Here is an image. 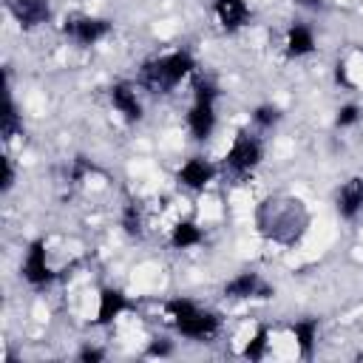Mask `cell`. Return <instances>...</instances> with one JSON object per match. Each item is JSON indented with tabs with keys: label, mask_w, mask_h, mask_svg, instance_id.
<instances>
[{
	"label": "cell",
	"mask_w": 363,
	"mask_h": 363,
	"mask_svg": "<svg viewBox=\"0 0 363 363\" xmlns=\"http://www.w3.org/2000/svg\"><path fill=\"white\" fill-rule=\"evenodd\" d=\"M111 31H113V23L105 20V17H96V14H71L62 23V34L71 43L82 45V48H91V45L102 43Z\"/></svg>",
	"instance_id": "obj_5"
},
{
	"label": "cell",
	"mask_w": 363,
	"mask_h": 363,
	"mask_svg": "<svg viewBox=\"0 0 363 363\" xmlns=\"http://www.w3.org/2000/svg\"><path fill=\"white\" fill-rule=\"evenodd\" d=\"M216 122H218V116H216V102L193 99V105H190V111H187V130H190V136H193L196 142L210 139L213 130H216Z\"/></svg>",
	"instance_id": "obj_9"
},
{
	"label": "cell",
	"mask_w": 363,
	"mask_h": 363,
	"mask_svg": "<svg viewBox=\"0 0 363 363\" xmlns=\"http://www.w3.org/2000/svg\"><path fill=\"white\" fill-rule=\"evenodd\" d=\"M267 349H269V329L267 326H258L255 329V335L247 340V346H244V357L247 360H264L267 357Z\"/></svg>",
	"instance_id": "obj_19"
},
{
	"label": "cell",
	"mask_w": 363,
	"mask_h": 363,
	"mask_svg": "<svg viewBox=\"0 0 363 363\" xmlns=\"http://www.w3.org/2000/svg\"><path fill=\"white\" fill-rule=\"evenodd\" d=\"M272 286L258 275V272H238L224 284V298L230 301H255V298H269Z\"/></svg>",
	"instance_id": "obj_7"
},
{
	"label": "cell",
	"mask_w": 363,
	"mask_h": 363,
	"mask_svg": "<svg viewBox=\"0 0 363 363\" xmlns=\"http://www.w3.org/2000/svg\"><path fill=\"white\" fill-rule=\"evenodd\" d=\"M213 14H216V23L227 34H233V31H238V28L247 26L250 6H247V0H216L213 3Z\"/></svg>",
	"instance_id": "obj_13"
},
{
	"label": "cell",
	"mask_w": 363,
	"mask_h": 363,
	"mask_svg": "<svg viewBox=\"0 0 363 363\" xmlns=\"http://www.w3.org/2000/svg\"><path fill=\"white\" fill-rule=\"evenodd\" d=\"M122 230H125L130 238H139V235H142V216H139V210H136L133 204H128V207L122 210Z\"/></svg>",
	"instance_id": "obj_22"
},
{
	"label": "cell",
	"mask_w": 363,
	"mask_h": 363,
	"mask_svg": "<svg viewBox=\"0 0 363 363\" xmlns=\"http://www.w3.org/2000/svg\"><path fill=\"white\" fill-rule=\"evenodd\" d=\"M108 99L125 122H139L145 116V108H142V99H139V91L133 82H113L108 88Z\"/></svg>",
	"instance_id": "obj_8"
},
{
	"label": "cell",
	"mask_w": 363,
	"mask_h": 363,
	"mask_svg": "<svg viewBox=\"0 0 363 363\" xmlns=\"http://www.w3.org/2000/svg\"><path fill=\"white\" fill-rule=\"evenodd\" d=\"M213 179H216V167H213L207 159H201V156H190V159L179 167V173H176V182H179L182 187L193 190V193L204 190Z\"/></svg>",
	"instance_id": "obj_11"
},
{
	"label": "cell",
	"mask_w": 363,
	"mask_h": 363,
	"mask_svg": "<svg viewBox=\"0 0 363 363\" xmlns=\"http://www.w3.org/2000/svg\"><path fill=\"white\" fill-rule=\"evenodd\" d=\"M20 272L26 278L28 286L34 289H43L54 281V267L48 261V247H45V238H34L23 255V264H20Z\"/></svg>",
	"instance_id": "obj_6"
},
{
	"label": "cell",
	"mask_w": 363,
	"mask_h": 363,
	"mask_svg": "<svg viewBox=\"0 0 363 363\" xmlns=\"http://www.w3.org/2000/svg\"><path fill=\"white\" fill-rule=\"evenodd\" d=\"M125 309H128V295H125L122 289L105 286V289L96 295V323H99V326L116 320Z\"/></svg>",
	"instance_id": "obj_15"
},
{
	"label": "cell",
	"mask_w": 363,
	"mask_h": 363,
	"mask_svg": "<svg viewBox=\"0 0 363 363\" xmlns=\"http://www.w3.org/2000/svg\"><path fill=\"white\" fill-rule=\"evenodd\" d=\"M284 51L286 57L292 60H301V57H309L315 51V31L303 23H292L284 34Z\"/></svg>",
	"instance_id": "obj_14"
},
{
	"label": "cell",
	"mask_w": 363,
	"mask_h": 363,
	"mask_svg": "<svg viewBox=\"0 0 363 363\" xmlns=\"http://www.w3.org/2000/svg\"><path fill=\"white\" fill-rule=\"evenodd\" d=\"M335 207H337V216L346 221H354L363 213V179L360 176H352L349 182L340 184Z\"/></svg>",
	"instance_id": "obj_12"
},
{
	"label": "cell",
	"mask_w": 363,
	"mask_h": 363,
	"mask_svg": "<svg viewBox=\"0 0 363 363\" xmlns=\"http://www.w3.org/2000/svg\"><path fill=\"white\" fill-rule=\"evenodd\" d=\"M360 119H363V108H360L357 102H346V105H340L337 113H335V125H337L340 130L354 128Z\"/></svg>",
	"instance_id": "obj_21"
},
{
	"label": "cell",
	"mask_w": 363,
	"mask_h": 363,
	"mask_svg": "<svg viewBox=\"0 0 363 363\" xmlns=\"http://www.w3.org/2000/svg\"><path fill=\"white\" fill-rule=\"evenodd\" d=\"M11 187H14V164H11L9 156H3V179H0V190L9 193Z\"/></svg>",
	"instance_id": "obj_24"
},
{
	"label": "cell",
	"mask_w": 363,
	"mask_h": 363,
	"mask_svg": "<svg viewBox=\"0 0 363 363\" xmlns=\"http://www.w3.org/2000/svg\"><path fill=\"white\" fill-rule=\"evenodd\" d=\"M264 159V145L258 136L247 133V130H238L224 153V167L233 173V176H247L252 173Z\"/></svg>",
	"instance_id": "obj_4"
},
{
	"label": "cell",
	"mask_w": 363,
	"mask_h": 363,
	"mask_svg": "<svg viewBox=\"0 0 363 363\" xmlns=\"http://www.w3.org/2000/svg\"><path fill=\"white\" fill-rule=\"evenodd\" d=\"M193 68H196L193 54L187 48H176L147 60L139 71V85L147 88L150 94H170L176 85H182V79L193 74Z\"/></svg>",
	"instance_id": "obj_1"
},
{
	"label": "cell",
	"mask_w": 363,
	"mask_h": 363,
	"mask_svg": "<svg viewBox=\"0 0 363 363\" xmlns=\"http://www.w3.org/2000/svg\"><path fill=\"white\" fill-rule=\"evenodd\" d=\"M145 354H147V357H170V354H173V340H167V337H153V340L147 343Z\"/></svg>",
	"instance_id": "obj_23"
},
{
	"label": "cell",
	"mask_w": 363,
	"mask_h": 363,
	"mask_svg": "<svg viewBox=\"0 0 363 363\" xmlns=\"http://www.w3.org/2000/svg\"><path fill=\"white\" fill-rule=\"evenodd\" d=\"M281 116H284V111H281L278 105H272V102H264V105L252 108V113H250L252 125H255V128H261V130H269V128H275V125L281 122Z\"/></svg>",
	"instance_id": "obj_18"
},
{
	"label": "cell",
	"mask_w": 363,
	"mask_h": 363,
	"mask_svg": "<svg viewBox=\"0 0 363 363\" xmlns=\"http://www.w3.org/2000/svg\"><path fill=\"white\" fill-rule=\"evenodd\" d=\"M318 320L315 318H301L292 323V340H295V349L301 352V357H312L315 346H318Z\"/></svg>",
	"instance_id": "obj_16"
},
{
	"label": "cell",
	"mask_w": 363,
	"mask_h": 363,
	"mask_svg": "<svg viewBox=\"0 0 363 363\" xmlns=\"http://www.w3.org/2000/svg\"><path fill=\"white\" fill-rule=\"evenodd\" d=\"M77 357L82 363H99V360H105V349H99V346H82Z\"/></svg>",
	"instance_id": "obj_25"
},
{
	"label": "cell",
	"mask_w": 363,
	"mask_h": 363,
	"mask_svg": "<svg viewBox=\"0 0 363 363\" xmlns=\"http://www.w3.org/2000/svg\"><path fill=\"white\" fill-rule=\"evenodd\" d=\"M9 14L20 28H37L48 23L51 17V3L48 0H9Z\"/></svg>",
	"instance_id": "obj_10"
},
{
	"label": "cell",
	"mask_w": 363,
	"mask_h": 363,
	"mask_svg": "<svg viewBox=\"0 0 363 363\" xmlns=\"http://www.w3.org/2000/svg\"><path fill=\"white\" fill-rule=\"evenodd\" d=\"M201 238H204L201 227L196 221H190V218H182V221H176L170 227V247L173 250H193V247L201 244Z\"/></svg>",
	"instance_id": "obj_17"
},
{
	"label": "cell",
	"mask_w": 363,
	"mask_h": 363,
	"mask_svg": "<svg viewBox=\"0 0 363 363\" xmlns=\"http://www.w3.org/2000/svg\"><path fill=\"white\" fill-rule=\"evenodd\" d=\"M0 130H3V139H14L20 130H23V119L17 113V105L14 99L9 96L6 99V111H3V122H0Z\"/></svg>",
	"instance_id": "obj_20"
},
{
	"label": "cell",
	"mask_w": 363,
	"mask_h": 363,
	"mask_svg": "<svg viewBox=\"0 0 363 363\" xmlns=\"http://www.w3.org/2000/svg\"><path fill=\"white\" fill-rule=\"evenodd\" d=\"M164 309H167V318L176 326V332L190 340H210L221 326V318L216 312L199 306L190 298H173V301H167Z\"/></svg>",
	"instance_id": "obj_2"
},
{
	"label": "cell",
	"mask_w": 363,
	"mask_h": 363,
	"mask_svg": "<svg viewBox=\"0 0 363 363\" xmlns=\"http://www.w3.org/2000/svg\"><path fill=\"white\" fill-rule=\"evenodd\" d=\"M88 173H94V164H88L85 159H77V162H74V170H71V179H74V182H82Z\"/></svg>",
	"instance_id": "obj_26"
},
{
	"label": "cell",
	"mask_w": 363,
	"mask_h": 363,
	"mask_svg": "<svg viewBox=\"0 0 363 363\" xmlns=\"http://www.w3.org/2000/svg\"><path fill=\"white\" fill-rule=\"evenodd\" d=\"M258 224H261V233L267 238L289 244V241H295L303 233L306 216L301 213V201H292L289 199L286 213H281V201L278 199H269V201H264V207L258 213Z\"/></svg>",
	"instance_id": "obj_3"
},
{
	"label": "cell",
	"mask_w": 363,
	"mask_h": 363,
	"mask_svg": "<svg viewBox=\"0 0 363 363\" xmlns=\"http://www.w3.org/2000/svg\"><path fill=\"white\" fill-rule=\"evenodd\" d=\"M298 6H306V9H320L323 0H298Z\"/></svg>",
	"instance_id": "obj_27"
}]
</instances>
